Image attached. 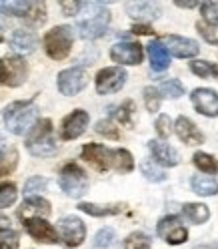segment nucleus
I'll return each mask as SVG.
<instances>
[{
  "label": "nucleus",
  "instance_id": "f257e3e1",
  "mask_svg": "<svg viewBox=\"0 0 218 249\" xmlns=\"http://www.w3.org/2000/svg\"><path fill=\"white\" fill-rule=\"evenodd\" d=\"M38 123V107L34 101H16L6 107L4 124L12 135H28Z\"/></svg>",
  "mask_w": 218,
  "mask_h": 249
},
{
  "label": "nucleus",
  "instance_id": "f03ea898",
  "mask_svg": "<svg viewBox=\"0 0 218 249\" xmlns=\"http://www.w3.org/2000/svg\"><path fill=\"white\" fill-rule=\"evenodd\" d=\"M82 10H88V14L76 24L80 38L94 40V38L104 36L108 24H110V10L106 8V4L104 2H82Z\"/></svg>",
  "mask_w": 218,
  "mask_h": 249
},
{
  "label": "nucleus",
  "instance_id": "7ed1b4c3",
  "mask_svg": "<svg viewBox=\"0 0 218 249\" xmlns=\"http://www.w3.org/2000/svg\"><path fill=\"white\" fill-rule=\"evenodd\" d=\"M26 149L34 157H50V155L56 153L58 145L54 139V129L50 119H38V123L26 137Z\"/></svg>",
  "mask_w": 218,
  "mask_h": 249
},
{
  "label": "nucleus",
  "instance_id": "20e7f679",
  "mask_svg": "<svg viewBox=\"0 0 218 249\" xmlns=\"http://www.w3.org/2000/svg\"><path fill=\"white\" fill-rule=\"evenodd\" d=\"M44 51L52 60H64L74 44V33L66 24H58L44 35Z\"/></svg>",
  "mask_w": 218,
  "mask_h": 249
},
{
  "label": "nucleus",
  "instance_id": "39448f33",
  "mask_svg": "<svg viewBox=\"0 0 218 249\" xmlns=\"http://www.w3.org/2000/svg\"><path fill=\"white\" fill-rule=\"evenodd\" d=\"M58 185H60V189L64 191V195H68L72 199H80L88 191V177L80 165L66 163L60 169Z\"/></svg>",
  "mask_w": 218,
  "mask_h": 249
},
{
  "label": "nucleus",
  "instance_id": "423d86ee",
  "mask_svg": "<svg viewBox=\"0 0 218 249\" xmlns=\"http://www.w3.org/2000/svg\"><path fill=\"white\" fill-rule=\"evenodd\" d=\"M58 231H60L58 233L60 241L70 249L82 245L84 239H86V225H84V221L80 219V217H76V215L62 217V219L58 221Z\"/></svg>",
  "mask_w": 218,
  "mask_h": 249
},
{
  "label": "nucleus",
  "instance_id": "0eeeda50",
  "mask_svg": "<svg viewBox=\"0 0 218 249\" xmlns=\"http://www.w3.org/2000/svg\"><path fill=\"white\" fill-rule=\"evenodd\" d=\"M56 85H58V90L64 97H76L80 90L86 89V85H88V72L82 67H70L66 71L58 72Z\"/></svg>",
  "mask_w": 218,
  "mask_h": 249
},
{
  "label": "nucleus",
  "instance_id": "6e6552de",
  "mask_svg": "<svg viewBox=\"0 0 218 249\" xmlns=\"http://www.w3.org/2000/svg\"><path fill=\"white\" fill-rule=\"evenodd\" d=\"M128 74L122 67H106L102 71H98L96 74V92L98 95H112L118 92L124 85H126Z\"/></svg>",
  "mask_w": 218,
  "mask_h": 249
},
{
  "label": "nucleus",
  "instance_id": "1a4fd4ad",
  "mask_svg": "<svg viewBox=\"0 0 218 249\" xmlns=\"http://www.w3.org/2000/svg\"><path fill=\"white\" fill-rule=\"evenodd\" d=\"M156 233L168 243V245H182L188 241V229L180 221L178 215H166L158 221Z\"/></svg>",
  "mask_w": 218,
  "mask_h": 249
},
{
  "label": "nucleus",
  "instance_id": "9d476101",
  "mask_svg": "<svg viewBox=\"0 0 218 249\" xmlns=\"http://www.w3.org/2000/svg\"><path fill=\"white\" fill-rule=\"evenodd\" d=\"M168 54L176 58H194L200 53V44L188 36H178V35H166L158 40Z\"/></svg>",
  "mask_w": 218,
  "mask_h": 249
},
{
  "label": "nucleus",
  "instance_id": "9b49d317",
  "mask_svg": "<svg viewBox=\"0 0 218 249\" xmlns=\"http://www.w3.org/2000/svg\"><path fill=\"white\" fill-rule=\"evenodd\" d=\"M110 58L120 67H138L144 58V49L140 42H116L110 49Z\"/></svg>",
  "mask_w": 218,
  "mask_h": 249
},
{
  "label": "nucleus",
  "instance_id": "f8f14e48",
  "mask_svg": "<svg viewBox=\"0 0 218 249\" xmlns=\"http://www.w3.org/2000/svg\"><path fill=\"white\" fill-rule=\"evenodd\" d=\"M88 123H90L88 113L82 111V108H76V111H72L70 115H66L64 119H62L60 139L62 141H74V139H78L86 131Z\"/></svg>",
  "mask_w": 218,
  "mask_h": 249
},
{
  "label": "nucleus",
  "instance_id": "ddd939ff",
  "mask_svg": "<svg viewBox=\"0 0 218 249\" xmlns=\"http://www.w3.org/2000/svg\"><path fill=\"white\" fill-rule=\"evenodd\" d=\"M24 229L30 237L38 243H46V245H56L60 241L58 237V231L46 221L40 219V217H34V219H26L24 221Z\"/></svg>",
  "mask_w": 218,
  "mask_h": 249
},
{
  "label": "nucleus",
  "instance_id": "4468645a",
  "mask_svg": "<svg viewBox=\"0 0 218 249\" xmlns=\"http://www.w3.org/2000/svg\"><path fill=\"white\" fill-rule=\"evenodd\" d=\"M190 103L200 115L218 117V92L212 89H194L190 95Z\"/></svg>",
  "mask_w": 218,
  "mask_h": 249
},
{
  "label": "nucleus",
  "instance_id": "2eb2a0df",
  "mask_svg": "<svg viewBox=\"0 0 218 249\" xmlns=\"http://www.w3.org/2000/svg\"><path fill=\"white\" fill-rule=\"evenodd\" d=\"M82 159L92 167L104 173V171L110 169V159H112V151L104 147V145H98V143H88L82 147Z\"/></svg>",
  "mask_w": 218,
  "mask_h": 249
},
{
  "label": "nucleus",
  "instance_id": "dca6fc26",
  "mask_svg": "<svg viewBox=\"0 0 218 249\" xmlns=\"http://www.w3.org/2000/svg\"><path fill=\"white\" fill-rule=\"evenodd\" d=\"M126 12L138 24H148L162 17V4L160 2H126Z\"/></svg>",
  "mask_w": 218,
  "mask_h": 249
},
{
  "label": "nucleus",
  "instance_id": "f3484780",
  "mask_svg": "<svg viewBox=\"0 0 218 249\" xmlns=\"http://www.w3.org/2000/svg\"><path fill=\"white\" fill-rule=\"evenodd\" d=\"M52 213V207H50V203L46 201L44 197H40V195H30V197H26L24 201H22V205H20V209H18V217L22 221H26V219H34V217H40V219H46Z\"/></svg>",
  "mask_w": 218,
  "mask_h": 249
},
{
  "label": "nucleus",
  "instance_id": "a211bd4d",
  "mask_svg": "<svg viewBox=\"0 0 218 249\" xmlns=\"http://www.w3.org/2000/svg\"><path fill=\"white\" fill-rule=\"evenodd\" d=\"M148 149L152 153V159L158 167H176L180 163V153L170 147L168 143H162L158 139H152L148 141Z\"/></svg>",
  "mask_w": 218,
  "mask_h": 249
},
{
  "label": "nucleus",
  "instance_id": "6ab92c4d",
  "mask_svg": "<svg viewBox=\"0 0 218 249\" xmlns=\"http://www.w3.org/2000/svg\"><path fill=\"white\" fill-rule=\"evenodd\" d=\"M174 133H176V137L180 139V141L184 145H188V147L204 143V135H202V131L196 127V124L188 117H184V115H180L174 121Z\"/></svg>",
  "mask_w": 218,
  "mask_h": 249
},
{
  "label": "nucleus",
  "instance_id": "aec40b11",
  "mask_svg": "<svg viewBox=\"0 0 218 249\" xmlns=\"http://www.w3.org/2000/svg\"><path fill=\"white\" fill-rule=\"evenodd\" d=\"M10 46L12 51L16 54H30L36 51L38 46V36L34 33H30V30H14V33L10 35Z\"/></svg>",
  "mask_w": 218,
  "mask_h": 249
},
{
  "label": "nucleus",
  "instance_id": "412c9836",
  "mask_svg": "<svg viewBox=\"0 0 218 249\" xmlns=\"http://www.w3.org/2000/svg\"><path fill=\"white\" fill-rule=\"evenodd\" d=\"M4 65H6V72H8L6 85L8 87H20L26 81V74H28L26 62L20 56H6Z\"/></svg>",
  "mask_w": 218,
  "mask_h": 249
},
{
  "label": "nucleus",
  "instance_id": "4be33fe9",
  "mask_svg": "<svg viewBox=\"0 0 218 249\" xmlns=\"http://www.w3.org/2000/svg\"><path fill=\"white\" fill-rule=\"evenodd\" d=\"M190 187L200 197H214L218 195V175H194Z\"/></svg>",
  "mask_w": 218,
  "mask_h": 249
},
{
  "label": "nucleus",
  "instance_id": "5701e85b",
  "mask_svg": "<svg viewBox=\"0 0 218 249\" xmlns=\"http://www.w3.org/2000/svg\"><path fill=\"white\" fill-rule=\"evenodd\" d=\"M148 56H150V67L154 72H164L170 67V54L164 51V46L158 40H152L148 46Z\"/></svg>",
  "mask_w": 218,
  "mask_h": 249
},
{
  "label": "nucleus",
  "instance_id": "b1692460",
  "mask_svg": "<svg viewBox=\"0 0 218 249\" xmlns=\"http://www.w3.org/2000/svg\"><path fill=\"white\" fill-rule=\"evenodd\" d=\"M182 215L194 225H204L210 219V209L204 203H184Z\"/></svg>",
  "mask_w": 218,
  "mask_h": 249
},
{
  "label": "nucleus",
  "instance_id": "393cba45",
  "mask_svg": "<svg viewBox=\"0 0 218 249\" xmlns=\"http://www.w3.org/2000/svg\"><path fill=\"white\" fill-rule=\"evenodd\" d=\"M78 209L90 217H110V215H118L124 205L122 203H112V205H96V203H86V201H82V203L78 205Z\"/></svg>",
  "mask_w": 218,
  "mask_h": 249
},
{
  "label": "nucleus",
  "instance_id": "a878e982",
  "mask_svg": "<svg viewBox=\"0 0 218 249\" xmlns=\"http://www.w3.org/2000/svg\"><path fill=\"white\" fill-rule=\"evenodd\" d=\"M30 8H32V2H28V0H0V12L6 17L26 18Z\"/></svg>",
  "mask_w": 218,
  "mask_h": 249
},
{
  "label": "nucleus",
  "instance_id": "bb28decb",
  "mask_svg": "<svg viewBox=\"0 0 218 249\" xmlns=\"http://www.w3.org/2000/svg\"><path fill=\"white\" fill-rule=\"evenodd\" d=\"M110 169L118 171V173H130L134 169V157L126 149H114L112 159H110Z\"/></svg>",
  "mask_w": 218,
  "mask_h": 249
},
{
  "label": "nucleus",
  "instance_id": "cd10ccee",
  "mask_svg": "<svg viewBox=\"0 0 218 249\" xmlns=\"http://www.w3.org/2000/svg\"><path fill=\"white\" fill-rule=\"evenodd\" d=\"M192 163L194 167L204 175H218V159L210 153H204V151H198L194 153L192 157Z\"/></svg>",
  "mask_w": 218,
  "mask_h": 249
},
{
  "label": "nucleus",
  "instance_id": "c85d7f7f",
  "mask_svg": "<svg viewBox=\"0 0 218 249\" xmlns=\"http://www.w3.org/2000/svg\"><path fill=\"white\" fill-rule=\"evenodd\" d=\"M190 72L200 76V79H208V81H218V65L210 60H192L190 62Z\"/></svg>",
  "mask_w": 218,
  "mask_h": 249
},
{
  "label": "nucleus",
  "instance_id": "c756f323",
  "mask_svg": "<svg viewBox=\"0 0 218 249\" xmlns=\"http://www.w3.org/2000/svg\"><path fill=\"white\" fill-rule=\"evenodd\" d=\"M156 90H158V95L162 99H172L174 101V99H180L184 95V85L178 79H166L156 87Z\"/></svg>",
  "mask_w": 218,
  "mask_h": 249
},
{
  "label": "nucleus",
  "instance_id": "7c9ffc66",
  "mask_svg": "<svg viewBox=\"0 0 218 249\" xmlns=\"http://www.w3.org/2000/svg\"><path fill=\"white\" fill-rule=\"evenodd\" d=\"M140 173H142L144 179L150 181V183H164L168 179L166 171L162 167H158L154 161H142L140 163Z\"/></svg>",
  "mask_w": 218,
  "mask_h": 249
},
{
  "label": "nucleus",
  "instance_id": "2f4dec72",
  "mask_svg": "<svg viewBox=\"0 0 218 249\" xmlns=\"http://www.w3.org/2000/svg\"><path fill=\"white\" fill-rule=\"evenodd\" d=\"M16 197H18V189H16V185L10 183V181L0 183V209L12 207L14 203H16Z\"/></svg>",
  "mask_w": 218,
  "mask_h": 249
},
{
  "label": "nucleus",
  "instance_id": "473e14b6",
  "mask_svg": "<svg viewBox=\"0 0 218 249\" xmlns=\"http://www.w3.org/2000/svg\"><path fill=\"white\" fill-rule=\"evenodd\" d=\"M152 247V239L142 231H134L124 239V249H150Z\"/></svg>",
  "mask_w": 218,
  "mask_h": 249
},
{
  "label": "nucleus",
  "instance_id": "72a5a7b5",
  "mask_svg": "<svg viewBox=\"0 0 218 249\" xmlns=\"http://www.w3.org/2000/svg\"><path fill=\"white\" fill-rule=\"evenodd\" d=\"M94 131L106 139H110V141H118L120 139V131L118 127L110 121V119H100L96 124H94Z\"/></svg>",
  "mask_w": 218,
  "mask_h": 249
},
{
  "label": "nucleus",
  "instance_id": "f704fd0d",
  "mask_svg": "<svg viewBox=\"0 0 218 249\" xmlns=\"http://www.w3.org/2000/svg\"><path fill=\"white\" fill-rule=\"evenodd\" d=\"M196 33L204 38L208 44H218V24H210L204 20L196 22Z\"/></svg>",
  "mask_w": 218,
  "mask_h": 249
},
{
  "label": "nucleus",
  "instance_id": "c9c22d12",
  "mask_svg": "<svg viewBox=\"0 0 218 249\" xmlns=\"http://www.w3.org/2000/svg\"><path fill=\"white\" fill-rule=\"evenodd\" d=\"M114 243H116V231L110 229V227L100 229L96 233V237H94V247L96 249H110Z\"/></svg>",
  "mask_w": 218,
  "mask_h": 249
},
{
  "label": "nucleus",
  "instance_id": "e433bc0d",
  "mask_svg": "<svg viewBox=\"0 0 218 249\" xmlns=\"http://www.w3.org/2000/svg\"><path fill=\"white\" fill-rule=\"evenodd\" d=\"M46 20V4L44 2H32V8L26 14V22L30 26H40Z\"/></svg>",
  "mask_w": 218,
  "mask_h": 249
},
{
  "label": "nucleus",
  "instance_id": "4c0bfd02",
  "mask_svg": "<svg viewBox=\"0 0 218 249\" xmlns=\"http://www.w3.org/2000/svg\"><path fill=\"white\" fill-rule=\"evenodd\" d=\"M134 111H136V105H134V101H124L116 111H114V117H116V121L118 123H122V124H132V115H134Z\"/></svg>",
  "mask_w": 218,
  "mask_h": 249
},
{
  "label": "nucleus",
  "instance_id": "58836bf2",
  "mask_svg": "<svg viewBox=\"0 0 218 249\" xmlns=\"http://www.w3.org/2000/svg\"><path fill=\"white\" fill-rule=\"evenodd\" d=\"M160 103H162V97L158 95L156 87H146L144 89V105L150 113H158L160 111Z\"/></svg>",
  "mask_w": 218,
  "mask_h": 249
},
{
  "label": "nucleus",
  "instance_id": "ea45409f",
  "mask_svg": "<svg viewBox=\"0 0 218 249\" xmlns=\"http://www.w3.org/2000/svg\"><path fill=\"white\" fill-rule=\"evenodd\" d=\"M46 187H48V179H44V177H30L26 183H24V195H36V193H42L46 191Z\"/></svg>",
  "mask_w": 218,
  "mask_h": 249
},
{
  "label": "nucleus",
  "instance_id": "a19ab883",
  "mask_svg": "<svg viewBox=\"0 0 218 249\" xmlns=\"http://www.w3.org/2000/svg\"><path fill=\"white\" fill-rule=\"evenodd\" d=\"M154 127H156V133L160 139H168L170 135L174 133V123L168 115H158L156 123H154Z\"/></svg>",
  "mask_w": 218,
  "mask_h": 249
},
{
  "label": "nucleus",
  "instance_id": "79ce46f5",
  "mask_svg": "<svg viewBox=\"0 0 218 249\" xmlns=\"http://www.w3.org/2000/svg\"><path fill=\"white\" fill-rule=\"evenodd\" d=\"M16 163H18V153L12 149V151L6 155V157L0 159V177H4V175H8V173H12L14 167H16Z\"/></svg>",
  "mask_w": 218,
  "mask_h": 249
},
{
  "label": "nucleus",
  "instance_id": "37998d69",
  "mask_svg": "<svg viewBox=\"0 0 218 249\" xmlns=\"http://www.w3.org/2000/svg\"><path fill=\"white\" fill-rule=\"evenodd\" d=\"M200 10H202V20L204 22L218 24V2H202Z\"/></svg>",
  "mask_w": 218,
  "mask_h": 249
},
{
  "label": "nucleus",
  "instance_id": "c03bdc74",
  "mask_svg": "<svg viewBox=\"0 0 218 249\" xmlns=\"http://www.w3.org/2000/svg\"><path fill=\"white\" fill-rule=\"evenodd\" d=\"M20 237L16 231H4L0 233V249H18Z\"/></svg>",
  "mask_w": 218,
  "mask_h": 249
},
{
  "label": "nucleus",
  "instance_id": "a18cd8bd",
  "mask_svg": "<svg viewBox=\"0 0 218 249\" xmlns=\"http://www.w3.org/2000/svg\"><path fill=\"white\" fill-rule=\"evenodd\" d=\"M60 10L64 17H76L82 10V2H60Z\"/></svg>",
  "mask_w": 218,
  "mask_h": 249
},
{
  "label": "nucleus",
  "instance_id": "49530a36",
  "mask_svg": "<svg viewBox=\"0 0 218 249\" xmlns=\"http://www.w3.org/2000/svg\"><path fill=\"white\" fill-rule=\"evenodd\" d=\"M132 35H154V30L148 24H134L132 26Z\"/></svg>",
  "mask_w": 218,
  "mask_h": 249
},
{
  "label": "nucleus",
  "instance_id": "de8ad7c7",
  "mask_svg": "<svg viewBox=\"0 0 218 249\" xmlns=\"http://www.w3.org/2000/svg\"><path fill=\"white\" fill-rule=\"evenodd\" d=\"M10 225H12V223H10V219H8V217L0 213V233L10 231Z\"/></svg>",
  "mask_w": 218,
  "mask_h": 249
},
{
  "label": "nucleus",
  "instance_id": "09e8293b",
  "mask_svg": "<svg viewBox=\"0 0 218 249\" xmlns=\"http://www.w3.org/2000/svg\"><path fill=\"white\" fill-rule=\"evenodd\" d=\"M6 81H8L6 65H4V60H0V85H6Z\"/></svg>",
  "mask_w": 218,
  "mask_h": 249
},
{
  "label": "nucleus",
  "instance_id": "8fccbe9b",
  "mask_svg": "<svg viewBox=\"0 0 218 249\" xmlns=\"http://www.w3.org/2000/svg\"><path fill=\"white\" fill-rule=\"evenodd\" d=\"M178 8H198L200 2H174Z\"/></svg>",
  "mask_w": 218,
  "mask_h": 249
},
{
  "label": "nucleus",
  "instance_id": "3c124183",
  "mask_svg": "<svg viewBox=\"0 0 218 249\" xmlns=\"http://www.w3.org/2000/svg\"><path fill=\"white\" fill-rule=\"evenodd\" d=\"M4 153H6V139L2 137V133H0V159L4 157Z\"/></svg>",
  "mask_w": 218,
  "mask_h": 249
},
{
  "label": "nucleus",
  "instance_id": "603ef678",
  "mask_svg": "<svg viewBox=\"0 0 218 249\" xmlns=\"http://www.w3.org/2000/svg\"><path fill=\"white\" fill-rule=\"evenodd\" d=\"M194 249H218V243H204V245H198Z\"/></svg>",
  "mask_w": 218,
  "mask_h": 249
},
{
  "label": "nucleus",
  "instance_id": "864d4df0",
  "mask_svg": "<svg viewBox=\"0 0 218 249\" xmlns=\"http://www.w3.org/2000/svg\"><path fill=\"white\" fill-rule=\"evenodd\" d=\"M4 28V22H2V18H0V30H2Z\"/></svg>",
  "mask_w": 218,
  "mask_h": 249
},
{
  "label": "nucleus",
  "instance_id": "5fc2aeb1",
  "mask_svg": "<svg viewBox=\"0 0 218 249\" xmlns=\"http://www.w3.org/2000/svg\"><path fill=\"white\" fill-rule=\"evenodd\" d=\"M0 42H2V36H0Z\"/></svg>",
  "mask_w": 218,
  "mask_h": 249
}]
</instances>
